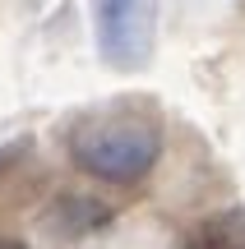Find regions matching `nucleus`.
Here are the masks:
<instances>
[{"instance_id": "1", "label": "nucleus", "mask_w": 245, "mask_h": 249, "mask_svg": "<svg viewBox=\"0 0 245 249\" xmlns=\"http://www.w3.org/2000/svg\"><path fill=\"white\" fill-rule=\"evenodd\" d=\"M70 157L79 171L111 185L144 180L162 157V129L157 120H144L134 111H107V116H83L70 129Z\"/></svg>"}, {"instance_id": "2", "label": "nucleus", "mask_w": 245, "mask_h": 249, "mask_svg": "<svg viewBox=\"0 0 245 249\" xmlns=\"http://www.w3.org/2000/svg\"><path fill=\"white\" fill-rule=\"evenodd\" d=\"M162 0H97V51L116 70H139L153 55Z\"/></svg>"}, {"instance_id": "3", "label": "nucleus", "mask_w": 245, "mask_h": 249, "mask_svg": "<svg viewBox=\"0 0 245 249\" xmlns=\"http://www.w3.org/2000/svg\"><path fill=\"white\" fill-rule=\"evenodd\" d=\"M60 213H70V217L51 222V231H56V235H79V231H93V226H102V222L111 217L102 203H88V198H60Z\"/></svg>"}, {"instance_id": "4", "label": "nucleus", "mask_w": 245, "mask_h": 249, "mask_svg": "<svg viewBox=\"0 0 245 249\" xmlns=\"http://www.w3.org/2000/svg\"><path fill=\"white\" fill-rule=\"evenodd\" d=\"M0 249H28L23 240H9V235H0Z\"/></svg>"}]
</instances>
